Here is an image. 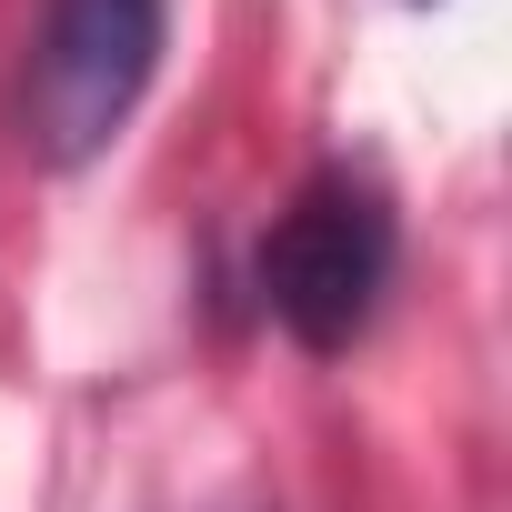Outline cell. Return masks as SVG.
Returning a JSON list of instances; mask_svg holds the SVG:
<instances>
[{
    "label": "cell",
    "instance_id": "1",
    "mask_svg": "<svg viewBox=\"0 0 512 512\" xmlns=\"http://www.w3.org/2000/svg\"><path fill=\"white\" fill-rule=\"evenodd\" d=\"M392 272H402V221H392L382 181H362L342 161L312 171L262 241V302L302 352H352L372 332Z\"/></svg>",
    "mask_w": 512,
    "mask_h": 512
},
{
    "label": "cell",
    "instance_id": "2",
    "mask_svg": "<svg viewBox=\"0 0 512 512\" xmlns=\"http://www.w3.org/2000/svg\"><path fill=\"white\" fill-rule=\"evenodd\" d=\"M171 51V0H41V31H31V71H21V141L51 171L101 161L151 71Z\"/></svg>",
    "mask_w": 512,
    "mask_h": 512
}]
</instances>
